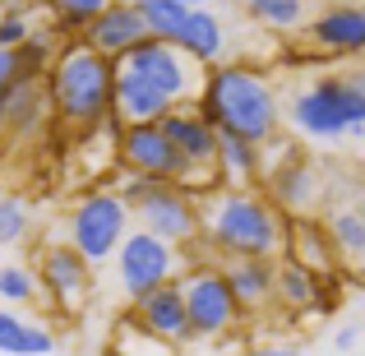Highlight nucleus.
Here are the masks:
<instances>
[{
	"label": "nucleus",
	"mask_w": 365,
	"mask_h": 356,
	"mask_svg": "<svg viewBox=\"0 0 365 356\" xmlns=\"http://www.w3.org/2000/svg\"><path fill=\"white\" fill-rule=\"evenodd\" d=\"M255 180H264V153H259V143L236 139V134H217V185L255 190Z\"/></svg>",
	"instance_id": "b1692460"
},
{
	"label": "nucleus",
	"mask_w": 365,
	"mask_h": 356,
	"mask_svg": "<svg viewBox=\"0 0 365 356\" xmlns=\"http://www.w3.org/2000/svg\"><path fill=\"white\" fill-rule=\"evenodd\" d=\"M19 74H24V65H19V51H0V98L14 88Z\"/></svg>",
	"instance_id": "2f4dec72"
},
{
	"label": "nucleus",
	"mask_w": 365,
	"mask_h": 356,
	"mask_svg": "<svg viewBox=\"0 0 365 356\" xmlns=\"http://www.w3.org/2000/svg\"><path fill=\"white\" fill-rule=\"evenodd\" d=\"M37 283H42L46 301L65 315V320H79L93 301V264L79 255V250L65 240V245H42L37 255Z\"/></svg>",
	"instance_id": "9d476101"
},
{
	"label": "nucleus",
	"mask_w": 365,
	"mask_h": 356,
	"mask_svg": "<svg viewBox=\"0 0 365 356\" xmlns=\"http://www.w3.org/2000/svg\"><path fill=\"white\" fill-rule=\"evenodd\" d=\"M162 130H167V139L176 143V153L185 158V167L195 171V180H199V195H204V185L217 176V130L208 125L204 116H199L195 107H176V111H167V116L158 121ZM217 185V180H213Z\"/></svg>",
	"instance_id": "f8f14e48"
},
{
	"label": "nucleus",
	"mask_w": 365,
	"mask_h": 356,
	"mask_svg": "<svg viewBox=\"0 0 365 356\" xmlns=\"http://www.w3.org/2000/svg\"><path fill=\"white\" fill-rule=\"evenodd\" d=\"M79 37L98 56H107V61L116 65V61H125V56L134 51V46L148 42V28H143V19H139V5H107Z\"/></svg>",
	"instance_id": "4468645a"
},
{
	"label": "nucleus",
	"mask_w": 365,
	"mask_h": 356,
	"mask_svg": "<svg viewBox=\"0 0 365 356\" xmlns=\"http://www.w3.org/2000/svg\"><path fill=\"white\" fill-rule=\"evenodd\" d=\"M51 116L70 130H93L111 116V88H116V65L107 56H98L83 37L61 42V51L51 56L42 74Z\"/></svg>",
	"instance_id": "7ed1b4c3"
},
{
	"label": "nucleus",
	"mask_w": 365,
	"mask_h": 356,
	"mask_svg": "<svg viewBox=\"0 0 365 356\" xmlns=\"http://www.w3.org/2000/svg\"><path fill=\"white\" fill-rule=\"evenodd\" d=\"M130 223H134V213L116 190H88L83 199L70 204L65 232H70V245L88 264H107V259H116L120 240L130 236Z\"/></svg>",
	"instance_id": "39448f33"
},
{
	"label": "nucleus",
	"mask_w": 365,
	"mask_h": 356,
	"mask_svg": "<svg viewBox=\"0 0 365 356\" xmlns=\"http://www.w3.org/2000/svg\"><path fill=\"white\" fill-rule=\"evenodd\" d=\"M324 232H329L333 255H338V273L365 278V223L351 199L347 204H324Z\"/></svg>",
	"instance_id": "aec40b11"
},
{
	"label": "nucleus",
	"mask_w": 365,
	"mask_h": 356,
	"mask_svg": "<svg viewBox=\"0 0 365 356\" xmlns=\"http://www.w3.org/2000/svg\"><path fill=\"white\" fill-rule=\"evenodd\" d=\"M180 296H185V320H190V338H227V333L241 324V310H236V296L227 287L222 268L217 264H199L185 268L176 278Z\"/></svg>",
	"instance_id": "0eeeda50"
},
{
	"label": "nucleus",
	"mask_w": 365,
	"mask_h": 356,
	"mask_svg": "<svg viewBox=\"0 0 365 356\" xmlns=\"http://www.w3.org/2000/svg\"><path fill=\"white\" fill-rule=\"evenodd\" d=\"M351 204H356V213H361V223H365V185H356V195H351Z\"/></svg>",
	"instance_id": "c9c22d12"
},
{
	"label": "nucleus",
	"mask_w": 365,
	"mask_h": 356,
	"mask_svg": "<svg viewBox=\"0 0 365 356\" xmlns=\"http://www.w3.org/2000/svg\"><path fill=\"white\" fill-rule=\"evenodd\" d=\"M130 213L139 223V232L167 240L176 250H190L199 240V199L180 185H153Z\"/></svg>",
	"instance_id": "9b49d317"
},
{
	"label": "nucleus",
	"mask_w": 365,
	"mask_h": 356,
	"mask_svg": "<svg viewBox=\"0 0 365 356\" xmlns=\"http://www.w3.org/2000/svg\"><path fill=\"white\" fill-rule=\"evenodd\" d=\"M250 19L255 24H264L268 33H301L305 24H310V0H255V5H245Z\"/></svg>",
	"instance_id": "a878e982"
},
{
	"label": "nucleus",
	"mask_w": 365,
	"mask_h": 356,
	"mask_svg": "<svg viewBox=\"0 0 365 356\" xmlns=\"http://www.w3.org/2000/svg\"><path fill=\"white\" fill-rule=\"evenodd\" d=\"M37 0H0V14H28Z\"/></svg>",
	"instance_id": "72a5a7b5"
},
{
	"label": "nucleus",
	"mask_w": 365,
	"mask_h": 356,
	"mask_svg": "<svg viewBox=\"0 0 365 356\" xmlns=\"http://www.w3.org/2000/svg\"><path fill=\"white\" fill-rule=\"evenodd\" d=\"M195 111L217 134H236V139H250V143H268L282 130V98H277V88L255 65H236V61H222L204 74Z\"/></svg>",
	"instance_id": "f03ea898"
},
{
	"label": "nucleus",
	"mask_w": 365,
	"mask_h": 356,
	"mask_svg": "<svg viewBox=\"0 0 365 356\" xmlns=\"http://www.w3.org/2000/svg\"><path fill=\"white\" fill-rule=\"evenodd\" d=\"M351 139H356V143H361V153H365V125H361V130H351Z\"/></svg>",
	"instance_id": "58836bf2"
},
{
	"label": "nucleus",
	"mask_w": 365,
	"mask_h": 356,
	"mask_svg": "<svg viewBox=\"0 0 365 356\" xmlns=\"http://www.w3.org/2000/svg\"><path fill=\"white\" fill-rule=\"evenodd\" d=\"M42 5L51 9L56 28H65V33H83V28H88L111 0H42Z\"/></svg>",
	"instance_id": "c756f323"
},
{
	"label": "nucleus",
	"mask_w": 365,
	"mask_h": 356,
	"mask_svg": "<svg viewBox=\"0 0 365 356\" xmlns=\"http://www.w3.org/2000/svg\"><path fill=\"white\" fill-rule=\"evenodd\" d=\"M310 42L329 56H365V9L361 5H324L310 19Z\"/></svg>",
	"instance_id": "a211bd4d"
},
{
	"label": "nucleus",
	"mask_w": 365,
	"mask_h": 356,
	"mask_svg": "<svg viewBox=\"0 0 365 356\" xmlns=\"http://www.w3.org/2000/svg\"><path fill=\"white\" fill-rule=\"evenodd\" d=\"M333 342H338L342 352H351V347H356V329H338V333H333Z\"/></svg>",
	"instance_id": "f704fd0d"
},
{
	"label": "nucleus",
	"mask_w": 365,
	"mask_h": 356,
	"mask_svg": "<svg viewBox=\"0 0 365 356\" xmlns=\"http://www.w3.org/2000/svg\"><path fill=\"white\" fill-rule=\"evenodd\" d=\"M51 116V102H46V83L42 74H19L14 88L0 98V130L28 139V134L42 130V121Z\"/></svg>",
	"instance_id": "6ab92c4d"
},
{
	"label": "nucleus",
	"mask_w": 365,
	"mask_h": 356,
	"mask_svg": "<svg viewBox=\"0 0 365 356\" xmlns=\"http://www.w3.org/2000/svg\"><path fill=\"white\" fill-rule=\"evenodd\" d=\"M171 46H180L199 70L222 65V56H227V24L213 14V9H190V19L180 24V33H176Z\"/></svg>",
	"instance_id": "4be33fe9"
},
{
	"label": "nucleus",
	"mask_w": 365,
	"mask_h": 356,
	"mask_svg": "<svg viewBox=\"0 0 365 356\" xmlns=\"http://www.w3.org/2000/svg\"><path fill=\"white\" fill-rule=\"evenodd\" d=\"M199 199V240L217 259H277L287 218L259 190H204Z\"/></svg>",
	"instance_id": "f257e3e1"
},
{
	"label": "nucleus",
	"mask_w": 365,
	"mask_h": 356,
	"mask_svg": "<svg viewBox=\"0 0 365 356\" xmlns=\"http://www.w3.org/2000/svg\"><path fill=\"white\" fill-rule=\"evenodd\" d=\"M361 9H365V0H361Z\"/></svg>",
	"instance_id": "37998d69"
},
{
	"label": "nucleus",
	"mask_w": 365,
	"mask_h": 356,
	"mask_svg": "<svg viewBox=\"0 0 365 356\" xmlns=\"http://www.w3.org/2000/svg\"><path fill=\"white\" fill-rule=\"evenodd\" d=\"M176 268H180V255H176V245H167V240H158V236L139 232V227H134V232L120 240V250H116L120 292L130 296V305L139 301V296L158 292V287L176 283V278H180Z\"/></svg>",
	"instance_id": "1a4fd4ad"
},
{
	"label": "nucleus",
	"mask_w": 365,
	"mask_h": 356,
	"mask_svg": "<svg viewBox=\"0 0 365 356\" xmlns=\"http://www.w3.org/2000/svg\"><path fill=\"white\" fill-rule=\"evenodd\" d=\"M139 19L143 28H148V37H158V42H176L180 24L190 19L185 5H176V0H139Z\"/></svg>",
	"instance_id": "cd10ccee"
},
{
	"label": "nucleus",
	"mask_w": 365,
	"mask_h": 356,
	"mask_svg": "<svg viewBox=\"0 0 365 356\" xmlns=\"http://www.w3.org/2000/svg\"><path fill=\"white\" fill-rule=\"evenodd\" d=\"M277 305L287 315H319V310H333L338 301L324 296V283L314 273H305L292 259H277Z\"/></svg>",
	"instance_id": "5701e85b"
},
{
	"label": "nucleus",
	"mask_w": 365,
	"mask_h": 356,
	"mask_svg": "<svg viewBox=\"0 0 365 356\" xmlns=\"http://www.w3.org/2000/svg\"><path fill=\"white\" fill-rule=\"evenodd\" d=\"M273 356H305V352H292V347H273Z\"/></svg>",
	"instance_id": "ea45409f"
},
{
	"label": "nucleus",
	"mask_w": 365,
	"mask_h": 356,
	"mask_svg": "<svg viewBox=\"0 0 365 356\" xmlns=\"http://www.w3.org/2000/svg\"><path fill=\"white\" fill-rule=\"evenodd\" d=\"M176 5H185V9H213V0H176Z\"/></svg>",
	"instance_id": "e433bc0d"
},
{
	"label": "nucleus",
	"mask_w": 365,
	"mask_h": 356,
	"mask_svg": "<svg viewBox=\"0 0 365 356\" xmlns=\"http://www.w3.org/2000/svg\"><path fill=\"white\" fill-rule=\"evenodd\" d=\"M292 125L305 134V139H347L351 130L365 125V102L356 98V88L347 83V74H319L310 79L287 107Z\"/></svg>",
	"instance_id": "20e7f679"
},
{
	"label": "nucleus",
	"mask_w": 365,
	"mask_h": 356,
	"mask_svg": "<svg viewBox=\"0 0 365 356\" xmlns=\"http://www.w3.org/2000/svg\"><path fill=\"white\" fill-rule=\"evenodd\" d=\"M268 185V204L287 218H314L319 199L329 204V185H324L319 167L310 158H292L287 167H277L273 176H264Z\"/></svg>",
	"instance_id": "ddd939ff"
},
{
	"label": "nucleus",
	"mask_w": 365,
	"mask_h": 356,
	"mask_svg": "<svg viewBox=\"0 0 365 356\" xmlns=\"http://www.w3.org/2000/svg\"><path fill=\"white\" fill-rule=\"evenodd\" d=\"M111 356H176V347H167L162 338H153V333L130 315V320H120V324H116Z\"/></svg>",
	"instance_id": "bb28decb"
},
{
	"label": "nucleus",
	"mask_w": 365,
	"mask_h": 356,
	"mask_svg": "<svg viewBox=\"0 0 365 356\" xmlns=\"http://www.w3.org/2000/svg\"><path fill=\"white\" fill-rule=\"evenodd\" d=\"M347 83H351V88H356V98L365 102V61L356 65V70H347Z\"/></svg>",
	"instance_id": "473e14b6"
},
{
	"label": "nucleus",
	"mask_w": 365,
	"mask_h": 356,
	"mask_svg": "<svg viewBox=\"0 0 365 356\" xmlns=\"http://www.w3.org/2000/svg\"><path fill=\"white\" fill-rule=\"evenodd\" d=\"M134 320H139L153 338H162L167 347H176V352L185 347V342H195V338H190V320H185V296H180V283H167V287H158V292L139 296V301H134Z\"/></svg>",
	"instance_id": "dca6fc26"
},
{
	"label": "nucleus",
	"mask_w": 365,
	"mask_h": 356,
	"mask_svg": "<svg viewBox=\"0 0 365 356\" xmlns=\"http://www.w3.org/2000/svg\"><path fill=\"white\" fill-rule=\"evenodd\" d=\"M116 70H130L134 79H143L153 93H162L171 107H195L199 88H204V74H208V70H199L180 46L158 42V37H148L143 46H134L125 61H116Z\"/></svg>",
	"instance_id": "423d86ee"
},
{
	"label": "nucleus",
	"mask_w": 365,
	"mask_h": 356,
	"mask_svg": "<svg viewBox=\"0 0 365 356\" xmlns=\"http://www.w3.org/2000/svg\"><path fill=\"white\" fill-rule=\"evenodd\" d=\"M282 259H292V264H301L305 273H314L324 283V278H338V255H333V240L324 232V218H287V232H282Z\"/></svg>",
	"instance_id": "2eb2a0df"
},
{
	"label": "nucleus",
	"mask_w": 365,
	"mask_h": 356,
	"mask_svg": "<svg viewBox=\"0 0 365 356\" xmlns=\"http://www.w3.org/2000/svg\"><path fill=\"white\" fill-rule=\"evenodd\" d=\"M236 356H273V347H250V352H236Z\"/></svg>",
	"instance_id": "4c0bfd02"
},
{
	"label": "nucleus",
	"mask_w": 365,
	"mask_h": 356,
	"mask_svg": "<svg viewBox=\"0 0 365 356\" xmlns=\"http://www.w3.org/2000/svg\"><path fill=\"white\" fill-rule=\"evenodd\" d=\"M120 171L134 176H153L162 185H180L190 195H199L195 171L185 167V158L176 153V143L167 139L162 125H125L120 130Z\"/></svg>",
	"instance_id": "6e6552de"
},
{
	"label": "nucleus",
	"mask_w": 365,
	"mask_h": 356,
	"mask_svg": "<svg viewBox=\"0 0 365 356\" xmlns=\"http://www.w3.org/2000/svg\"><path fill=\"white\" fill-rule=\"evenodd\" d=\"M0 301L14 310V305H37L42 301V283L28 264H5L0 268Z\"/></svg>",
	"instance_id": "c85d7f7f"
},
{
	"label": "nucleus",
	"mask_w": 365,
	"mask_h": 356,
	"mask_svg": "<svg viewBox=\"0 0 365 356\" xmlns=\"http://www.w3.org/2000/svg\"><path fill=\"white\" fill-rule=\"evenodd\" d=\"M0 352L5 356H51L56 333L33 315H19L9 305H0Z\"/></svg>",
	"instance_id": "393cba45"
},
{
	"label": "nucleus",
	"mask_w": 365,
	"mask_h": 356,
	"mask_svg": "<svg viewBox=\"0 0 365 356\" xmlns=\"http://www.w3.org/2000/svg\"><path fill=\"white\" fill-rule=\"evenodd\" d=\"M167 111H176L162 93H153L143 79H134L130 70H116V88H111V116L120 125H158Z\"/></svg>",
	"instance_id": "412c9836"
},
{
	"label": "nucleus",
	"mask_w": 365,
	"mask_h": 356,
	"mask_svg": "<svg viewBox=\"0 0 365 356\" xmlns=\"http://www.w3.org/2000/svg\"><path fill=\"white\" fill-rule=\"evenodd\" d=\"M111 5H139V0H111Z\"/></svg>",
	"instance_id": "a19ab883"
},
{
	"label": "nucleus",
	"mask_w": 365,
	"mask_h": 356,
	"mask_svg": "<svg viewBox=\"0 0 365 356\" xmlns=\"http://www.w3.org/2000/svg\"><path fill=\"white\" fill-rule=\"evenodd\" d=\"M28 227H33V218H28L24 199H0V245H19Z\"/></svg>",
	"instance_id": "7c9ffc66"
},
{
	"label": "nucleus",
	"mask_w": 365,
	"mask_h": 356,
	"mask_svg": "<svg viewBox=\"0 0 365 356\" xmlns=\"http://www.w3.org/2000/svg\"><path fill=\"white\" fill-rule=\"evenodd\" d=\"M245 5H255V0H245Z\"/></svg>",
	"instance_id": "79ce46f5"
},
{
	"label": "nucleus",
	"mask_w": 365,
	"mask_h": 356,
	"mask_svg": "<svg viewBox=\"0 0 365 356\" xmlns=\"http://www.w3.org/2000/svg\"><path fill=\"white\" fill-rule=\"evenodd\" d=\"M222 278L236 296V310L245 315H264L268 305H277V259H227Z\"/></svg>",
	"instance_id": "f3484780"
}]
</instances>
